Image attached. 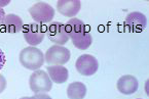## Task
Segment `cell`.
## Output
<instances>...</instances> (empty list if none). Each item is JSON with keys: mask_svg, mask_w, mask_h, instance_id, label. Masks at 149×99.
<instances>
[{"mask_svg": "<svg viewBox=\"0 0 149 99\" xmlns=\"http://www.w3.org/2000/svg\"><path fill=\"white\" fill-rule=\"evenodd\" d=\"M5 12H4V9H2L0 7V26H2L3 22H4V18H5Z\"/></svg>", "mask_w": 149, "mask_h": 99, "instance_id": "ac0fdd59", "label": "cell"}, {"mask_svg": "<svg viewBox=\"0 0 149 99\" xmlns=\"http://www.w3.org/2000/svg\"><path fill=\"white\" fill-rule=\"evenodd\" d=\"M29 85L30 89L33 92L37 93H46L51 91L53 88V82L48 77L46 72L42 70H34L33 74L29 78Z\"/></svg>", "mask_w": 149, "mask_h": 99, "instance_id": "3957f363", "label": "cell"}, {"mask_svg": "<svg viewBox=\"0 0 149 99\" xmlns=\"http://www.w3.org/2000/svg\"><path fill=\"white\" fill-rule=\"evenodd\" d=\"M46 70L52 82L56 84L65 83L69 78L68 70L63 66H46Z\"/></svg>", "mask_w": 149, "mask_h": 99, "instance_id": "4fadbf2b", "label": "cell"}, {"mask_svg": "<svg viewBox=\"0 0 149 99\" xmlns=\"http://www.w3.org/2000/svg\"><path fill=\"white\" fill-rule=\"evenodd\" d=\"M5 61H6V58H5L4 52H3V51L0 49V70H1V68L4 66Z\"/></svg>", "mask_w": 149, "mask_h": 99, "instance_id": "e0dca14e", "label": "cell"}, {"mask_svg": "<svg viewBox=\"0 0 149 99\" xmlns=\"http://www.w3.org/2000/svg\"><path fill=\"white\" fill-rule=\"evenodd\" d=\"M23 20L17 14L13 13H9L7 16H5L4 22L2 24L3 31L9 34H17L23 30Z\"/></svg>", "mask_w": 149, "mask_h": 99, "instance_id": "7c38bea8", "label": "cell"}, {"mask_svg": "<svg viewBox=\"0 0 149 99\" xmlns=\"http://www.w3.org/2000/svg\"><path fill=\"white\" fill-rule=\"evenodd\" d=\"M77 72L82 76H93L97 73L99 68V62L95 56L91 54L80 55L75 63Z\"/></svg>", "mask_w": 149, "mask_h": 99, "instance_id": "52a82bcc", "label": "cell"}, {"mask_svg": "<svg viewBox=\"0 0 149 99\" xmlns=\"http://www.w3.org/2000/svg\"><path fill=\"white\" fill-rule=\"evenodd\" d=\"M70 59V51L66 47L54 45L46 50L44 61L48 66H64Z\"/></svg>", "mask_w": 149, "mask_h": 99, "instance_id": "277c9868", "label": "cell"}, {"mask_svg": "<svg viewBox=\"0 0 149 99\" xmlns=\"http://www.w3.org/2000/svg\"><path fill=\"white\" fill-rule=\"evenodd\" d=\"M81 3L79 0H60L57 3V9L61 14L67 18H74L79 12Z\"/></svg>", "mask_w": 149, "mask_h": 99, "instance_id": "30bf717a", "label": "cell"}, {"mask_svg": "<svg viewBox=\"0 0 149 99\" xmlns=\"http://www.w3.org/2000/svg\"><path fill=\"white\" fill-rule=\"evenodd\" d=\"M66 32L72 41L73 45L80 50H86L92 45L93 38L86 30L84 22L76 18H70L65 25Z\"/></svg>", "mask_w": 149, "mask_h": 99, "instance_id": "6da1fadb", "label": "cell"}, {"mask_svg": "<svg viewBox=\"0 0 149 99\" xmlns=\"http://www.w3.org/2000/svg\"><path fill=\"white\" fill-rule=\"evenodd\" d=\"M29 13L37 23H49L55 16V9L45 2H37L29 8Z\"/></svg>", "mask_w": 149, "mask_h": 99, "instance_id": "5b68a950", "label": "cell"}, {"mask_svg": "<svg viewBox=\"0 0 149 99\" xmlns=\"http://www.w3.org/2000/svg\"><path fill=\"white\" fill-rule=\"evenodd\" d=\"M45 32L38 24H30L24 30V38L30 46L35 47L39 45L44 39Z\"/></svg>", "mask_w": 149, "mask_h": 99, "instance_id": "ba28073f", "label": "cell"}, {"mask_svg": "<svg viewBox=\"0 0 149 99\" xmlns=\"http://www.w3.org/2000/svg\"><path fill=\"white\" fill-rule=\"evenodd\" d=\"M9 0H4V1H0V7L1 6H5V5H7V4H9Z\"/></svg>", "mask_w": 149, "mask_h": 99, "instance_id": "d6986e66", "label": "cell"}, {"mask_svg": "<svg viewBox=\"0 0 149 99\" xmlns=\"http://www.w3.org/2000/svg\"><path fill=\"white\" fill-rule=\"evenodd\" d=\"M6 85H7L6 79H5L2 75H0V93H2L3 91L5 90V88H6Z\"/></svg>", "mask_w": 149, "mask_h": 99, "instance_id": "2e32d148", "label": "cell"}, {"mask_svg": "<svg viewBox=\"0 0 149 99\" xmlns=\"http://www.w3.org/2000/svg\"><path fill=\"white\" fill-rule=\"evenodd\" d=\"M46 35L53 43H55L56 45H60V46L65 45L70 39L66 32L65 25L60 22H53L48 25Z\"/></svg>", "mask_w": 149, "mask_h": 99, "instance_id": "8992f818", "label": "cell"}, {"mask_svg": "<svg viewBox=\"0 0 149 99\" xmlns=\"http://www.w3.org/2000/svg\"><path fill=\"white\" fill-rule=\"evenodd\" d=\"M21 99H31V97H22V98H21Z\"/></svg>", "mask_w": 149, "mask_h": 99, "instance_id": "ffe728a7", "label": "cell"}, {"mask_svg": "<svg viewBox=\"0 0 149 99\" xmlns=\"http://www.w3.org/2000/svg\"><path fill=\"white\" fill-rule=\"evenodd\" d=\"M125 23L130 31L135 32V33H140L146 28L147 18L143 13L136 11V12L129 13L127 16Z\"/></svg>", "mask_w": 149, "mask_h": 99, "instance_id": "9c48e42d", "label": "cell"}, {"mask_svg": "<svg viewBox=\"0 0 149 99\" xmlns=\"http://www.w3.org/2000/svg\"><path fill=\"white\" fill-rule=\"evenodd\" d=\"M86 95V87L81 82L71 83L67 88V96L69 99H84Z\"/></svg>", "mask_w": 149, "mask_h": 99, "instance_id": "5bb4252c", "label": "cell"}, {"mask_svg": "<svg viewBox=\"0 0 149 99\" xmlns=\"http://www.w3.org/2000/svg\"><path fill=\"white\" fill-rule=\"evenodd\" d=\"M20 62L25 68L30 70H37L44 63V54L40 49L29 46L20 52Z\"/></svg>", "mask_w": 149, "mask_h": 99, "instance_id": "7a4b0ae2", "label": "cell"}, {"mask_svg": "<svg viewBox=\"0 0 149 99\" xmlns=\"http://www.w3.org/2000/svg\"><path fill=\"white\" fill-rule=\"evenodd\" d=\"M138 80L131 75H125L117 81V89L121 94L131 95L138 90Z\"/></svg>", "mask_w": 149, "mask_h": 99, "instance_id": "8fae6325", "label": "cell"}, {"mask_svg": "<svg viewBox=\"0 0 149 99\" xmlns=\"http://www.w3.org/2000/svg\"><path fill=\"white\" fill-rule=\"evenodd\" d=\"M31 99H53L49 95H47L46 93H37L34 96L31 97Z\"/></svg>", "mask_w": 149, "mask_h": 99, "instance_id": "9a60e30c", "label": "cell"}]
</instances>
